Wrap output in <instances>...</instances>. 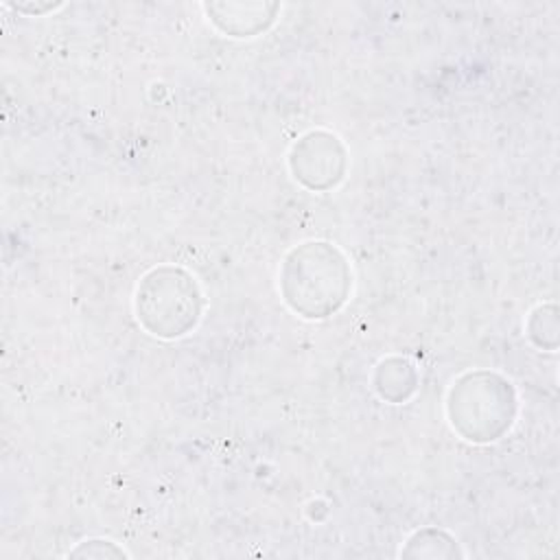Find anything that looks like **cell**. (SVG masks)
<instances>
[{"instance_id": "7a4b0ae2", "label": "cell", "mask_w": 560, "mask_h": 560, "mask_svg": "<svg viewBox=\"0 0 560 560\" xmlns=\"http://www.w3.org/2000/svg\"><path fill=\"white\" fill-rule=\"evenodd\" d=\"M199 304L201 295L195 280L175 267H160L147 273L136 295L138 319L158 337H179L195 328Z\"/></svg>"}, {"instance_id": "6da1fadb", "label": "cell", "mask_w": 560, "mask_h": 560, "mask_svg": "<svg viewBox=\"0 0 560 560\" xmlns=\"http://www.w3.org/2000/svg\"><path fill=\"white\" fill-rule=\"evenodd\" d=\"M282 289L287 302L304 317H326L346 300L350 271L328 243H306L284 260Z\"/></svg>"}]
</instances>
